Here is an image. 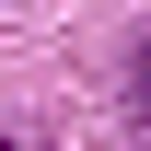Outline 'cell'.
I'll return each mask as SVG.
<instances>
[{"label": "cell", "mask_w": 151, "mask_h": 151, "mask_svg": "<svg viewBox=\"0 0 151 151\" xmlns=\"http://www.w3.org/2000/svg\"><path fill=\"white\" fill-rule=\"evenodd\" d=\"M139 105H151V47H139Z\"/></svg>", "instance_id": "6da1fadb"}, {"label": "cell", "mask_w": 151, "mask_h": 151, "mask_svg": "<svg viewBox=\"0 0 151 151\" xmlns=\"http://www.w3.org/2000/svg\"><path fill=\"white\" fill-rule=\"evenodd\" d=\"M0 151H12V139H0Z\"/></svg>", "instance_id": "7a4b0ae2"}]
</instances>
